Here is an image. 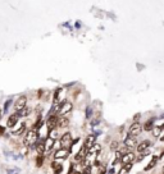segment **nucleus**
<instances>
[{
    "label": "nucleus",
    "mask_w": 164,
    "mask_h": 174,
    "mask_svg": "<svg viewBox=\"0 0 164 174\" xmlns=\"http://www.w3.org/2000/svg\"><path fill=\"white\" fill-rule=\"evenodd\" d=\"M81 174H91V166H90V165L85 166V169H83V172Z\"/></svg>",
    "instance_id": "25"
},
{
    "label": "nucleus",
    "mask_w": 164,
    "mask_h": 174,
    "mask_svg": "<svg viewBox=\"0 0 164 174\" xmlns=\"http://www.w3.org/2000/svg\"><path fill=\"white\" fill-rule=\"evenodd\" d=\"M135 159H136V156H135L133 152H126L123 154V155L121 156V161L123 164H130V163H133Z\"/></svg>",
    "instance_id": "7"
},
{
    "label": "nucleus",
    "mask_w": 164,
    "mask_h": 174,
    "mask_svg": "<svg viewBox=\"0 0 164 174\" xmlns=\"http://www.w3.org/2000/svg\"><path fill=\"white\" fill-rule=\"evenodd\" d=\"M141 131H142V127H141V124L137 123V122H135V123L131 124L130 129H128V134H130V136L136 137V136H139V134L141 133Z\"/></svg>",
    "instance_id": "4"
},
{
    "label": "nucleus",
    "mask_w": 164,
    "mask_h": 174,
    "mask_svg": "<svg viewBox=\"0 0 164 174\" xmlns=\"http://www.w3.org/2000/svg\"><path fill=\"white\" fill-rule=\"evenodd\" d=\"M160 141H164V136H162V137H160Z\"/></svg>",
    "instance_id": "32"
},
{
    "label": "nucleus",
    "mask_w": 164,
    "mask_h": 174,
    "mask_svg": "<svg viewBox=\"0 0 164 174\" xmlns=\"http://www.w3.org/2000/svg\"><path fill=\"white\" fill-rule=\"evenodd\" d=\"M72 173H73V164H72V165H70V168H69V172L67 173V174H72Z\"/></svg>",
    "instance_id": "30"
},
{
    "label": "nucleus",
    "mask_w": 164,
    "mask_h": 174,
    "mask_svg": "<svg viewBox=\"0 0 164 174\" xmlns=\"http://www.w3.org/2000/svg\"><path fill=\"white\" fill-rule=\"evenodd\" d=\"M163 129V125H156V127H154L151 132H153V136L154 137H159V134H160V132H162Z\"/></svg>",
    "instance_id": "20"
},
{
    "label": "nucleus",
    "mask_w": 164,
    "mask_h": 174,
    "mask_svg": "<svg viewBox=\"0 0 164 174\" xmlns=\"http://www.w3.org/2000/svg\"><path fill=\"white\" fill-rule=\"evenodd\" d=\"M54 141L55 140H53V138H46V140L44 141L45 142V151H50L51 149H53V146H54Z\"/></svg>",
    "instance_id": "15"
},
{
    "label": "nucleus",
    "mask_w": 164,
    "mask_h": 174,
    "mask_svg": "<svg viewBox=\"0 0 164 174\" xmlns=\"http://www.w3.org/2000/svg\"><path fill=\"white\" fill-rule=\"evenodd\" d=\"M57 131L55 129H51L50 131V138H53V140H55V138H57Z\"/></svg>",
    "instance_id": "27"
},
{
    "label": "nucleus",
    "mask_w": 164,
    "mask_h": 174,
    "mask_svg": "<svg viewBox=\"0 0 164 174\" xmlns=\"http://www.w3.org/2000/svg\"><path fill=\"white\" fill-rule=\"evenodd\" d=\"M51 168H53V170H54V173H55V174H60V173H62V170H63V166L60 165L59 163H55V161L51 164Z\"/></svg>",
    "instance_id": "16"
},
{
    "label": "nucleus",
    "mask_w": 164,
    "mask_h": 174,
    "mask_svg": "<svg viewBox=\"0 0 164 174\" xmlns=\"http://www.w3.org/2000/svg\"><path fill=\"white\" fill-rule=\"evenodd\" d=\"M37 140H38V132H37V129H31V131H28L27 133H26L23 142H24L26 146H31V145L36 143Z\"/></svg>",
    "instance_id": "1"
},
{
    "label": "nucleus",
    "mask_w": 164,
    "mask_h": 174,
    "mask_svg": "<svg viewBox=\"0 0 164 174\" xmlns=\"http://www.w3.org/2000/svg\"><path fill=\"white\" fill-rule=\"evenodd\" d=\"M131 169H132V163H130V164H124V165H123V168L121 169L119 174H126L127 172H130Z\"/></svg>",
    "instance_id": "22"
},
{
    "label": "nucleus",
    "mask_w": 164,
    "mask_h": 174,
    "mask_svg": "<svg viewBox=\"0 0 164 174\" xmlns=\"http://www.w3.org/2000/svg\"><path fill=\"white\" fill-rule=\"evenodd\" d=\"M100 174H105V172H101V173H100Z\"/></svg>",
    "instance_id": "34"
},
{
    "label": "nucleus",
    "mask_w": 164,
    "mask_h": 174,
    "mask_svg": "<svg viewBox=\"0 0 164 174\" xmlns=\"http://www.w3.org/2000/svg\"><path fill=\"white\" fill-rule=\"evenodd\" d=\"M158 161H159V157H158V156H153V157H151V161H150V163H149V164H147V165L145 166V170L147 172V170L153 169L154 166H155L156 164H158Z\"/></svg>",
    "instance_id": "14"
},
{
    "label": "nucleus",
    "mask_w": 164,
    "mask_h": 174,
    "mask_svg": "<svg viewBox=\"0 0 164 174\" xmlns=\"http://www.w3.org/2000/svg\"><path fill=\"white\" fill-rule=\"evenodd\" d=\"M86 147L83 146L82 149H81V151H80L78 154H76V156H75V159L77 160V161H82V160H85V157H86Z\"/></svg>",
    "instance_id": "13"
},
{
    "label": "nucleus",
    "mask_w": 164,
    "mask_h": 174,
    "mask_svg": "<svg viewBox=\"0 0 164 174\" xmlns=\"http://www.w3.org/2000/svg\"><path fill=\"white\" fill-rule=\"evenodd\" d=\"M44 160H45L44 154H38L37 157H36V166H37V168H41V166H43Z\"/></svg>",
    "instance_id": "17"
},
{
    "label": "nucleus",
    "mask_w": 164,
    "mask_h": 174,
    "mask_svg": "<svg viewBox=\"0 0 164 174\" xmlns=\"http://www.w3.org/2000/svg\"><path fill=\"white\" fill-rule=\"evenodd\" d=\"M36 151L38 154H44L45 152V142L44 141H40V142L36 145Z\"/></svg>",
    "instance_id": "19"
},
{
    "label": "nucleus",
    "mask_w": 164,
    "mask_h": 174,
    "mask_svg": "<svg viewBox=\"0 0 164 174\" xmlns=\"http://www.w3.org/2000/svg\"><path fill=\"white\" fill-rule=\"evenodd\" d=\"M58 118L57 115H50V118L47 119V122H46V124H47V128L51 131V129H55L57 128V125H58Z\"/></svg>",
    "instance_id": "9"
},
{
    "label": "nucleus",
    "mask_w": 164,
    "mask_h": 174,
    "mask_svg": "<svg viewBox=\"0 0 164 174\" xmlns=\"http://www.w3.org/2000/svg\"><path fill=\"white\" fill-rule=\"evenodd\" d=\"M24 129H26V124H21V125H19V127L17 128V129H14L13 134H14V136H21V134L24 132Z\"/></svg>",
    "instance_id": "18"
},
{
    "label": "nucleus",
    "mask_w": 164,
    "mask_h": 174,
    "mask_svg": "<svg viewBox=\"0 0 164 174\" xmlns=\"http://www.w3.org/2000/svg\"><path fill=\"white\" fill-rule=\"evenodd\" d=\"M72 109H73V106H72L70 102L63 101V102H60L59 106L57 108V111H58V114L59 115H66V114H68Z\"/></svg>",
    "instance_id": "2"
},
{
    "label": "nucleus",
    "mask_w": 164,
    "mask_h": 174,
    "mask_svg": "<svg viewBox=\"0 0 164 174\" xmlns=\"http://www.w3.org/2000/svg\"><path fill=\"white\" fill-rule=\"evenodd\" d=\"M163 173H164V166H163Z\"/></svg>",
    "instance_id": "36"
},
{
    "label": "nucleus",
    "mask_w": 164,
    "mask_h": 174,
    "mask_svg": "<svg viewBox=\"0 0 164 174\" xmlns=\"http://www.w3.org/2000/svg\"><path fill=\"white\" fill-rule=\"evenodd\" d=\"M62 92V88H57L55 90V92H54V100H53V102L54 104H58V99H59V93Z\"/></svg>",
    "instance_id": "24"
},
{
    "label": "nucleus",
    "mask_w": 164,
    "mask_h": 174,
    "mask_svg": "<svg viewBox=\"0 0 164 174\" xmlns=\"http://www.w3.org/2000/svg\"><path fill=\"white\" fill-rule=\"evenodd\" d=\"M70 151L67 149V147H62V149L57 150L55 154H54V157H55V160H63V159H67L69 155Z\"/></svg>",
    "instance_id": "5"
},
{
    "label": "nucleus",
    "mask_w": 164,
    "mask_h": 174,
    "mask_svg": "<svg viewBox=\"0 0 164 174\" xmlns=\"http://www.w3.org/2000/svg\"><path fill=\"white\" fill-rule=\"evenodd\" d=\"M95 141H96V134H89V136L86 137V140H85V145H83V146L86 147V150L91 149V147L95 145Z\"/></svg>",
    "instance_id": "8"
},
{
    "label": "nucleus",
    "mask_w": 164,
    "mask_h": 174,
    "mask_svg": "<svg viewBox=\"0 0 164 174\" xmlns=\"http://www.w3.org/2000/svg\"><path fill=\"white\" fill-rule=\"evenodd\" d=\"M72 174H81V173H78V172H75V173H72Z\"/></svg>",
    "instance_id": "33"
},
{
    "label": "nucleus",
    "mask_w": 164,
    "mask_h": 174,
    "mask_svg": "<svg viewBox=\"0 0 164 174\" xmlns=\"http://www.w3.org/2000/svg\"><path fill=\"white\" fill-rule=\"evenodd\" d=\"M68 123H69V120L67 118H62V119H58V125H59V127H67V125H68Z\"/></svg>",
    "instance_id": "23"
},
{
    "label": "nucleus",
    "mask_w": 164,
    "mask_h": 174,
    "mask_svg": "<svg viewBox=\"0 0 164 174\" xmlns=\"http://www.w3.org/2000/svg\"><path fill=\"white\" fill-rule=\"evenodd\" d=\"M150 146H151V142L145 140V141H142L141 143H139V146H137V151H139V152H144V151L147 150Z\"/></svg>",
    "instance_id": "11"
},
{
    "label": "nucleus",
    "mask_w": 164,
    "mask_h": 174,
    "mask_svg": "<svg viewBox=\"0 0 164 174\" xmlns=\"http://www.w3.org/2000/svg\"><path fill=\"white\" fill-rule=\"evenodd\" d=\"M153 123H154V119H150V120H147L145 124H144V131L149 132L153 129Z\"/></svg>",
    "instance_id": "21"
},
{
    "label": "nucleus",
    "mask_w": 164,
    "mask_h": 174,
    "mask_svg": "<svg viewBox=\"0 0 164 174\" xmlns=\"http://www.w3.org/2000/svg\"><path fill=\"white\" fill-rule=\"evenodd\" d=\"M94 165H95V166H100V161H99V160L96 159L95 161H94Z\"/></svg>",
    "instance_id": "29"
},
{
    "label": "nucleus",
    "mask_w": 164,
    "mask_h": 174,
    "mask_svg": "<svg viewBox=\"0 0 164 174\" xmlns=\"http://www.w3.org/2000/svg\"><path fill=\"white\" fill-rule=\"evenodd\" d=\"M135 145H136V138H135L133 136H130V134H128V137L124 140V146L126 147H133Z\"/></svg>",
    "instance_id": "12"
},
{
    "label": "nucleus",
    "mask_w": 164,
    "mask_h": 174,
    "mask_svg": "<svg viewBox=\"0 0 164 174\" xmlns=\"http://www.w3.org/2000/svg\"><path fill=\"white\" fill-rule=\"evenodd\" d=\"M118 146H119V143H118L117 141H113V142H112V145H110V149H112V150H117Z\"/></svg>",
    "instance_id": "26"
},
{
    "label": "nucleus",
    "mask_w": 164,
    "mask_h": 174,
    "mask_svg": "<svg viewBox=\"0 0 164 174\" xmlns=\"http://www.w3.org/2000/svg\"><path fill=\"white\" fill-rule=\"evenodd\" d=\"M9 104H12V101H6V104H5V106H4V109H5V111L8 110V108H9Z\"/></svg>",
    "instance_id": "28"
},
{
    "label": "nucleus",
    "mask_w": 164,
    "mask_h": 174,
    "mask_svg": "<svg viewBox=\"0 0 164 174\" xmlns=\"http://www.w3.org/2000/svg\"><path fill=\"white\" fill-rule=\"evenodd\" d=\"M26 104H27V97L26 96H19V97L15 100V102H14V110L15 111H21L22 109H24L26 108Z\"/></svg>",
    "instance_id": "3"
},
{
    "label": "nucleus",
    "mask_w": 164,
    "mask_h": 174,
    "mask_svg": "<svg viewBox=\"0 0 164 174\" xmlns=\"http://www.w3.org/2000/svg\"><path fill=\"white\" fill-rule=\"evenodd\" d=\"M18 119H19V115L18 114H12L10 117L8 118V123H6V124H8V127L9 128H13L15 124L18 123Z\"/></svg>",
    "instance_id": "10"
},
{
    "label": "nucleus",
    "mask_w": 164,
    "mask_h": 174,
    "mask_svg": "<svg viewBox=\"0 0 164 174\" xmlns=\"http://www.w3.org/2000/svg\"><path fill=\"white\" fill-rule=\"evenodd\" d=\"M0 117H1V110H0Z\"/></svg>",
    "instance_id": "35"
},
{
    "label": "nucleus",
    "mask_w": 164,
    "mask_h": 174,
    "mask_svg": "<svg viewBox=\"0 0 164 174\" xmlns=\"http://www.w3.org/2000/svg\"><path fill=\"white\" fill-rule=\"evenodd\" d=\"M0 134H4V128L0 127Z\"/></svg>",
    "instance_id": "31"
},
{
    "label": "nucleus",
    "mask_w": 164,
    "mask_h": 174,
    "mask_svg": "<svg viewBox=\"0 0 164 174\" xmlns=\"http://www.w3.org/2000/svg\"><path fill=\"white\" fill-rule=\"evenodd\" d=\"M70 143H72V136H70L69 132H66L62 137H60V145L63 147H70Z\"/></svg>",
    "instance_id": "6"
}]
</instances>
